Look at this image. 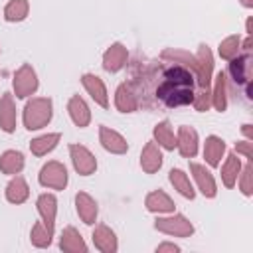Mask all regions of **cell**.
Here are the masks:
<instances>
[{"label":"cell","instance_id":"2","mask_svg":"<svg viewBox=\"0 0 253 253\" xmlns=\"http://www.w3.org/2000/svg\"><path fill=\"white\" fill-rule=\"evenodd\" d=\"M51 115H53L51 99H47V97H34L24 107V126L28 130L43 128L51 121Z\"/></svg>","mask_w":253,"mask_h":253},{"label":"cell","instance_id":"28","mask_svg":"<svg viewBox=\"0 0 253 253\" xmlns=\"http://www.w3.org/2000/svg\"><path fill=\"white\" fill-rule=\"evenodd\" d=\"M59 138H61L59 132L42 134V136H38V138H34V140L30 142V150H32V154H36V156H43V154L51 152V150L57 146Z\"/></svg>","mask_w":253,"mask_h":253},{"label":"cell","instance_id":"15","mask_svg":"<svg viewBox=\"0 0 253 253\" xmlns=\"http://www.w3.org/2000/svg\"><path fill=\"white\" fill-rule=\"evenodd\" d=\"M38 211L42 215V223L47 227V231L53 233L55 225V213H57V200L53 194H42L38 198Z\"/></svg>","mask_w":253,"mask_h":253},{"label":"cell","instance_id":"1","mask_svg":"<svg viewBox=\"0 0 253 253\" xmlns=\"http://www.w3.org/2000/svg\"><path fill=\"white\" fill-rule=\"evenodd\" d=\"M156 99L162 101L166 107H184L194 101V73L178 63L162 69L160 83L154 91Z\"/></svg>","mask_w":253,"mask_h":253},{"label":"cell","instance_id":"35","mask_svg":"<svg viewBox=\"0 0 253 253\" xmlns=\"http://www.w3.org/2000/svg\"><path fill=\"white\" fill-rule=\"evenodd\" d=\"M239 188L245 196H251L253 194V166L251 162H247L245 166H241V172H239Z\"/></svg>","mask_w":253,"mask_h":253},{"label":"cell","instance_id":"38","mask_svg":"<svg viewBox=\"0 0 253 253\" xmlns=\"http://www.w3.org/2000/svg\"><path fill=\"white\" fill-rule=\"evenodd\" d=\"M164 251H180V247L178 245H174V243H160L158 247H156V253H164Z\"/></svg>","mask_w":253,"mask_h":253},{"label":"cell","instance_id":"11","mask_svg":"<svg viewBox=\"0 0 253 253\" xmlns=\"http://www.w3.org/2000/svg\"><path fill=\"white\" fill-rule=\"evenodd\" d=\"M81 83H83L85 91L91 95V99H93L97 105H101L103 109L109 107L107 89H105V83H103L101 77H97V75H93V73H85V75L81 77Z\"/></svg>","mask_w":253,"mask_h":253},{"label":"cell","instance_id":"19","mask_svg":"<svg viewBox=\"0 0 253 253\" xmlns=\"http://www.w3.org/2000/svg\"><path fill=\"white\" fill-rule=\"evenodd\" d=\"M59 247H61V251H65V253H85V251H87V245H85L81 233H79L75 227H71V225L61 231Z\"/></svg>","mask_w":253,"mask_h":253},{"label":"cell","instance_id":"21","mask_svg":"<svg viewBox=\"0 0 253 253\" xmlns=\"http://www.w3.org/2000/svg\"><path fill=\"white\" fill-rule=\"evenodd\" d=\"M225 154V142L215 136V134H210L206 138V144H204V158L210 166H219L221 164V156Z\"/></svg>","mask_w":253,"mask_h":253},{"label":"cell","instance_id":"27","mask_svg":"<svg viewBox=\"0 0 253 253\" xmlns=\"http://www.w3.org/2000/svg\"><path fill=\"white\" fill-rule=\"evenodd\" d=\"M24 168V154L18 150H6L0 156V172L2 174H20Z\"/></svg>","mask_w":253,"mask_h":253},{"label":"cell","instance_id":"14","mask_svg":"<svg viewBox=\"0 0 253 253\" xmlns=\"http://www.w3.org/2000/svg\"><path fill=\"white\" fill-rule=\"evenodd\" d=\"M75 208H77V215L81 217L83 223H87V225H93L95 223L97 213H99V208H97V202L87 192H79L75 196Z\"/></svg>","mask_w":253,"mask_h":253},{"label":"cell","instance_id":"33","mask_svg":"<svg viewBox=\"0 0 253 253\" xmlns=\"http://www.w3.org/2000/svg\"><path fill=\"white\" fill-rule=\"evenodd\" d=\"M51 237H53V233L47 231V227L42 221H36L34 223V227L30 231V239H32V243L36 247H47L51 243Z\"/></svg>","mask_w":253,"mask_h":253},{"label":"cell","instance_id":"20","mask_svg":"<svg viewBox=\"0 0 253 253\" xmlns=\"http://www.w3.org/2000/svg\"><path fill=\"white\" fill-rule=\"evenodd\" d=\"M229 73H231V79L237 83V85H243V83H249V77H251V57L249 53L247 55H235L233 59H229Z\"/></svg>","mask_w":253,"mask_h":253},{"label":"cell","instance_id":"6","mask_svg":"<svg viewBox=\"0 0 253 253\" xmlns=\"http://www.w3.org/2000/svg\"><path fill=\"white\" fill-rule=\"evenodd\" d=\"M196 59H198V65H196V79H198V85L200 89H210L211 85V71H213V57H211V51L206 43H202L198 47V53H196Z\"/></svg>","mask_w":253,"mask_h":253},{"label":"cell","instance_id":"34","mask_svg":"<svg viewBox=\"0 0 253 253\" xmlns=\"http://www.w3.org/2000/svg\"><path fill=\"white\" fill-rule=\"evenodd\" d=\"M239 47H241V38L239 36H227L221 43H219V55L223 59H233L235 55H239Z\"/></svg>","mask_w":253,"mask_h":253},{"label":"cell","instance_id":"7","mask_svg":"<svg viewBox=\"0 0 253 253\" xmlns=\"http://www.w3.org/2000/svg\"><path fill=\"white\" fill-rule=\"evenodd\" d=\"M69 154H71V162L73 168L81 174V176H89L97 170V160L93 156V152L83 146V144H71L69 146Z\"/></svg>","mask_w":253,"mask_h":253},{"label":"cell","instance_id":"10","mask_svg":"<svg viewBox=\"0 0 253 253\" xmlns=\"http://www.w3.org/2000/svg\"><path fill=\"white\" fill-rule=\"evenodd\" d=\"M176 148L180 150V154L184 158H194L198 152V132L192 126L182 125L178 128V136H176Z\"/></svg>","mask_w":253,"mask_h":253},{"label":"cell","instance_id":"9","mask_svg":"<svg viewBox=\"0 0 253 253\" xmlns=\"http://www.w3.org/2000/svg\"><path fill=\"white\" fill-rule=\"evenodd\" d=\"M99 140H101L103 148L109 150V152H113V154H125L128 150L126 138L123 134H119L117 130L105 126V125L99 126Z\"/></svg>","mask_w":253,"mask_h":253},{"label":"cell","instance_id":"16","mask_svg":"<svg viewBox=\"0 0 253 253\" xmlns=\"http://www.w3.org/2000/svg\"><path fill=\"white\" fill-rule=\"evenodd\" d=\"M93 243L99 251L103 253H115L119 249V243H117V235L111 227H107L105 223L97 225L93 229Z\"/></svg>","mask_w":253,"mask_h":253},{"label":"cell","instance_id":"39","mask_svg":"<svg viewBox=\"0 0 253 253\" xmlns=\"http://www.w3.org/2000/svg\"><path fill=\"white\" fill-rule=\"evenodd\" d=\"M241 132L245 134L247 140H253V126H251V125H243V126H241Z\"/></svg>","mask_w":253,"mask_h":253},{"label":"cell","instance_id":"8","mask_svg":"<svg viewBox=\"0 0 253 253\" xmlns=\"http://www.w3.org/2000/svg\"><path fill=\"white\" fill-rule=\"evenodd\" d=\"M190 172H192V176H194V180H196V184H198V190H200L206 198H213V196L217 194L215 180H213L211 172H210L206 166H202V164H198V162H190Z\"/></svg>","mask_w":253,"mask_h":253},{"label":"cell","instance_id":"32","mask_svg":"<svg viewBox=\"0 0 253 253\" xmlns=\"http://www.w3.org/2000/svg\"><path fill=\"white\" fill-rule=\"evenodd\" d=\"M28 10H30L28 0H10L4 8V18L8 22H22L28 16Z\"/></svg>","mask_w":253,"mask_h":253},{"label":"cell","instance_id":"37","mask_svg":"<svg viewBox=\"0 0 253 253\" xmlns=\"http://www.w3.org/2000/svg\"><path fill=\"white\" fill-rule=\"evenodd\" d=\"M235 148H237V154H243L245 158H249V160H251V156H253V140L237 142V144H235Z\"/></svg>","mask_w":253,"mask_h":253},{"label":"cell","instance_id":"41","mask_svg":"<svg viewBox=\"0 0 253 253\" xmlns=\"http://www.w3.org/2000/svg\"><path fill=\"white\" fill-rule=\"evenodd\" d=\"M239 2H241L245 8H251V6H253V0H239Z\"/></svg>","mask_w":253,"mask_h":253},{"label":"cell","instance_id":"12","mask_svg":"<svg viewBox=\"0 0 253 253\" xmlns=\"http://www.w3.org/2000/svg\"><path fill=\"white\" fill-rule=\"evenodd\" d=\"M126 59H128V51L123 43H113L105 53H103V67L111 73L123 69L126 65Z\"/></svg>","mask_w":253,"mask_h":253},{"label":"cell","instance_id":"5","mask_svg":"<svg viewBox=\"0 0 253 253\" xmlns=\"http://www.w3.org/2000/svg\"><path fill=\"white\" fill-rule=\"evenodd\" d=\"M14 91L18 99H26L38 91V75L30 63H24L16 73H14Z\"/></svg>","mask_w":253,"mask_h":253},{"label":"cell","instance_id":"25","mask_svg":"<svg viewBox=\"0 0 253 253\" xmlns=\"http://www.w3.org/2000/svg\"><path fill=\"white\" fill-rule=\"evenodd\" d=\"M154 142L166 150H174L176 148V136H174V128L170 125V121H160L154 126Z\"/></svg>","mask_w":253,"mask_h":253},{"label":"cell","instance_id":"26","mask_svg":"<svg viewBox=\"0 0 253 253\" xmlns=\"http://www.w3.org/2000/svg\"><path fill=\"white\" fill-rule=\"evenodd\" d=\"M241 172V160L237 158L235 152L227 154L223 166H221V180H223V186L225 188H233L235 182H237V176Z\"/></svg>","mask_w":253,"mask_h":253},{"label":"cell","instance_id":"4","mask_svg":"<svg viewBox=\"0 0 253 253\" xmlns=\"http://www.w3.org/2000/svg\"><path fill=\"white\" fill-rule=\"evenodd\" d=\"M38 180H40V184L43 188L65 190V186H67V170H65V166L61 162L51 160V162H47V164L42 166Z\"/></svg>","mask_w":253,"mask_h":253},{"label":"cell","instance_id":"23","mask_svg":"<svg viewBox=\"0 0 253 253\" xmlns=\"http://www.w3.org/2000/svg\"><path fill=\"white\" fill-rule=\"evenodd\" d=\"M115 105L121 113H134L138 109V99L126 83H121L115 93Z\"/></svg>","mask_w":253,"mask_h":253},{"label":"cell","instance_id":"22","mask_svg":"<svg viewBox=\"0 0 253 253\" xmlns=\"http://www.w3.org/2000/svg\"><path fill=\"white\" fill-rule=\"evenodd\" d=\"M144 206H146L148 211H154V213H172L174 211V202L162 190L150 192L144 200Z\"/></svg>","mask_w":253,"mask_h":253},{"label":"cell","instance_id":"29","mask_svg":"<svg viewBox=\"0 0 253 253\" xmlns=\"http://www.w3.org/2000/svg\"><path fill=\"white\" fill-rule=\"evenodd\" d=\"M168 178H170V184L174 186V190H178L184 198H190V200L196 198V190H194V186L190 184V178H188L180 168H172L170 174H168Z\"/></svg>","mask_w":253,"mask_h":253},{"label":"cell","instance_id":"36","mask_svg":"<svg viewBox=\"0 0 253 253\" xmlns=\"http://www.w3.org/2000/svg\"><path fill=\"white\" fill-rule=\"evenodd\" d=\"M192 105H194L196 111H208L211 107V93H210V89H202L200 93H196Z\"/></svg>","mask_w":253,"mask_h":253},{"label":"cell","instance_id":"30","mask_svg":"<svg viewBox=\"0 0 253 253\" xmlns=\"http://www.w3.org/2000/svg\"><path fill=\"white\" fill-rule=\"evenodd\" d=\"M162 59H168V61L178 63V65H184V67H188L192 73H196L198 59H196V55H192L190 51H184V49H164V51H162ZM194 77H196V75H194Z\"/></svg>","mask_w":253,"mask_h":253},{"label":"cell","instance_id":"24","mask_svg":"<svg viewBox=\"0 0 253 253\" xmlns=\"http://www.w3.org/2000/svg\"><path fill=\"white\" fill-rule=\"evenodd\" d=\"M30 196V188L22 176H14L6 186V200L10 204H24Z\"/></svg>","mask_w":253,"mask_h":253},{"label":"cell","instance_id":"17","mask_svg":"<svg viewBox=\"0 0 253 253\" xmlns=\"http://www.w3.org/2000/svg\"><path fill=\"white\" fill-rule=\"evenodd\" d=\"M0 128L4 132L16 130V105L10 93H4L0 97Z\"/></svg>","mask_w":253,"mask_h":253},{"label":"cell","instance_id":"31","mask_svg":"<svg viewBox=\"0 0 253 253\" xmlns=\"http://www.w3.org/2000/svg\"><path fill=\"white\" fill-rule=\"evenodd\" d=\"M211 105L217 111H225L227 109V77L223 71H219L215 75V87L211 93Z\"/></svg>","mask_w":253,"mask_h":253},{"label":"cell","instance_id":"3","mask_svg":"<svg viewBox=\"0 0 253 253\" xmlns=\"http://www.w3.org/2000/svg\"><path fill=\"white\" fill-rule=\"evenodd\" d=\"M154 227L166 235H176V237H190L194 233V225L188 217L182 213H174L168 217H158L154 221Z\"/></svg>","mask_w":253,"mask_h":253},{"label":"cell","instance_id":"13","mask_svg":"<svg viewBox=\"0 0 253 253\" xmlns=\"http://www.w3.org/2000/svg\"><path fill=\"white\" fill-rule=\"evenodd\" d=\"M140 166L146 174H154L162 166V152L154 140H148L140 152Z\"/></svg>","mask_w":253,"mask_h":253},{"label":"cell","instance_id":"18","mask_svg":"<svg viewBox=\"0 0 253 253\" xmlns=\"http://www.w3.org/2000/svg\"><path fill=\"white\" fill-rule=\"evenodd\" d=\"M67 111H69V117L71 121L79 126V128H85L89 123H91V111L87 107V103L79 97V95H73L67 103Z\"/></svg>","mask_w":253,"mask_h":253},{"label":"cell","instance_id":"40","mask_svg":"<svg viewBox=\"0 0 253 253\" xmlns=\"http://www.w3.org/2000/svg\"><path fill=\"white\" fill-rule=\"evenodd\" d=\"M251 45H253V38H251V36H247V40L243 42V49H245V51H249V49H251Z\"/></svg>","mask_w":253,"mask_h":253}]
</instances>
